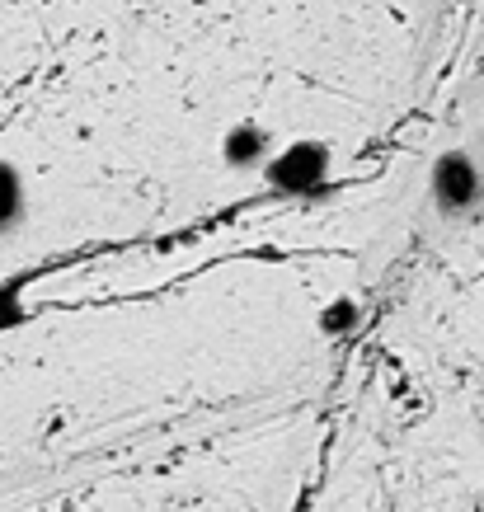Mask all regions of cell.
Instances as JSON below:
<instances>
[{
	"instance_id": "6da1fadb",
	"label": "cell",
	"mask_w": 484,
	"mask_h": 512,
	"mask_svg": "<svg viewBox=\"0 0 484 512\" xmlns=\"http://www.w3.org/2000/svg\"><path fill=\"white\" fill-rule=\"evenodd\" d=\"M5 217H15V184L0 174V221Z\"/></svg>"
}]
</instances>
